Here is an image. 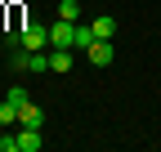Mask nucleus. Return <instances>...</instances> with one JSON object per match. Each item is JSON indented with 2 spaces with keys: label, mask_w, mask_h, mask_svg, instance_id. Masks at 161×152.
<instances>
[{
  "label": "nucleus",
  "mask_w": 161,
  "mask_h": 152,
  "mask_svg": "<svg viewBox=\"0 0 161 152\" xmlns=\"http://www.w3.org/2000/svg\"><path fill=\"white\" fill-rule=\"evenodd\" d=\"M72 45H76V23L58 18V23L49 27V49H72Z\"/></svg>",
  "instance_id": "f257e3e1"
},
{
  "label": "nucleus",
  "mask_w": 161,
  "mask_h": 152,
  "mask_svg": "<svg viewBox=\"0 0 161 152\" xmlns=\"http://www.w3.org/2000/svg\"><path fill=\"white\" fill-rule=\"evenodd\" d=\"M18 45H23V49H49V27L27 23L23 31H18Z\"/></svg>",
  "instance_id": "f03ea898"
},
{
  "label": "nucleus",
  "mask_w": 161,
  "mask_h": 152,
  "mask_svg": "<svg viewBox=\"0 0 161 152\" xmlns=\"http://www.w3.org/2000/svg\"><path fill=\"white\" fill-rule=\"evenodd\" d=\"M85 58H90L94 67H112V58H116V49H112L108 41H90V49H85Z\"/></svg>",
  "instance_id": "7ed1b4c3"
},
{
  "label": "nucleus",
  "mask_w": 161,
  "mask_h": 152,
  "mask_svg": "<svg viewBox=\"0 0 161 152\" xmlns=\"http://www.w3.org/2000/svg\"><path fill=\"white\" fill-rule=\"evenodd\" d=\"M18 125H31V130H40V125H45V112H40L36 103H23V107H18Z\"/></svg>",
  "instance_id": "20e7f679"
},
{
  "label": "nucleus",
  "mask_w": 161,
  "mask_h": 152,
  "mask_svg": "<svg viewBox=\"0 0 161 152\" xmlns=\"http://www.w3.org/2000/svg\"><path fill=\"white\" fill-rule=\"evenodd\" d=\"M40 148H45V139H40V130L23 125V134H18V152H40Z\"/></svg>",
  "instance_id": "39448f33"
},
{
  "label": "nucleus",
  "mask_w": 161,
  "mask_h": 152,
  "mask_svg": "<svg viewBox=\"0 0 161 152\" xmlns=\"http://www.w3.org/2000/svg\"><path fill=\"white\" fill-rule=\"evenodd\" d=\"M90 27H94V41H112V31H116V18H112V14H98Z\"/></svg>",
  "instance_id": "423d86ee"
},
{
  "label": "nucleus",
  "mask_w": 161,
  "mask_h": 152,
  "mask_svg": "<svg viewBox=\"0 0 161 152\" xmlns=\"http://www.w3.org/2000/svg\"><path fill=\"white\" fill-rule=\"evenodd\" d=\"M72 63H76L72 49H54V54H49V72H72Z\"/></svg>",
  "instance_id": "0eeeda50"
},
{
  "label": "nucleus",
  "mask_w": 161,
  "mask_h": 152,
  "mask_svg": "<svg viewBox=\"0 0 161 152\" xmlns=\"http://www.w3.org/2000/svg\"><path fill=\"white\" fill-rule=\"evenodd\" d=\"M58 18H67V23H80V5H76V0H58Z\"/></svg>",
  "instance_id": "6e6552de"
},
{
  "label": "nucleus",
  "mask_w": 161,
  "mask_h": 152,
  "mask_svg": "<svg viewBox=\"0 0 161 152\" xmlns=\"http://www.w3.org/2000/svg\"><path fill=\"white\" fill-rule=\"evenodd\" d=\"M90 41H94V27L90 23H76V45L72 49H90Z\"/></svg>",
  "instance_id": "1a4fd4ad"
},
{
  "label": "nucleus",
  "mask_w": 161,
  "mask_h": 152,
  "mask_svg": "<svg viewBox=\"0 0 161 152\" xmlns=\"http://www.w3.org/2000/svg\"><path fill=\"white\" fill-rule=\"evenodd\" d=\"M14 121H18V103L5 99V103H0V125H14Z\"/></svg>",
  "instance_id": "9d476101"
},
{
  "label": "nucleus",
  "mask_w": 161,
  "mask_h": 152,
  "mask_svg": "<svg viewBox=\"0 0 161 152\" xmlns=\"http://www.w3.org/2000/svg\"><path fill=\"white\" fill-rule=\"evenodd\" d=\"M9 103L23 107V103H31V99H27V90H23V85H14V90H9Z\"/></svg>",
  "instance_id": "9b49d317"
},
{
  "label": "nucleus",
  "mask_w": 161,
  "mask_h": 152,
  "mask_svg": "<svg viewBox=\"0 0 161 152\" xmlns=\"http://www.w3.org/2000/svg\"><path fill=\"white\" fill-rule=\"evenodd\" d=\"M0 152H18V134H5V139H0Z\"/></svg>",
  "instance_id": "f8f14e48"
}]
</instances>
